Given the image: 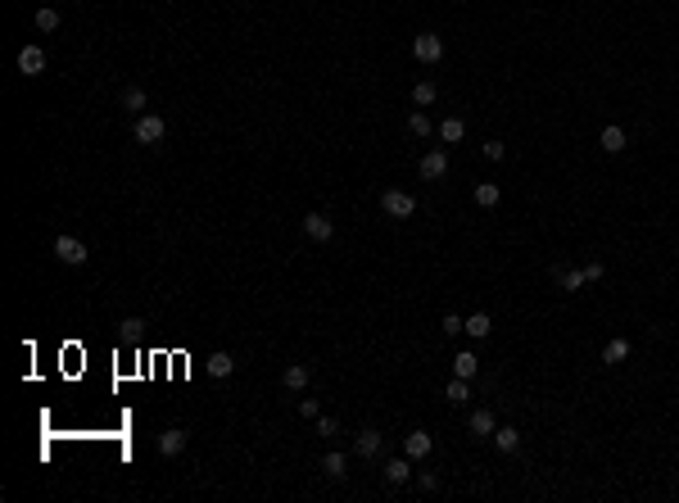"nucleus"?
I'll use <instances>...</instances> for the list:
<instances>
[{
    "instance_id": "nucleus-17",
    "label": "nucleus",
    "mask_w": 679,
    "mask_h": 503,
    "mask_svg": "<svg viewBox=\"0 0 679 503\" xmlns=\"http://www.w3.org/2000/svg\"><path fill=\"white\" fill-rule=\"evenodd\" d=\"M625 358H629V340L616 336V340H607V345H603V363H625Z\"/></svg>"
},
{
    "instance_id": "nucleus-12",
    "label": "nucleus",
    "mask_w": 679,
    "mask_h": 503,
    "mask_svg": "<svg viewBox=\"0 0 679 503\" xmlns=\"http://www.w3.org/2000/svg\"><path fill=\"white\" fill-rule=\"evenodd\" d=\"M231 372H236V358H231L226 350L208 354V376H217V381H222V376H231Z\"/></svg>"
},
{
    "instance_id": "nucleus-15",
    "label": "nucleus",
    "mask_w": 679,
    "mask_h": 503,
    "mask_svg": "<svg viewBox=\"0 0 679 503\" xmlns=\"http://www.w3.org/2000/svg\"><path fill=\"white\" fill-rule=\"evenodd\" d=\"M598 141H603V150H607V154H621V150H625V131L616 127V122H607Z\"/></svg>"
},
{
    "instance_id": "nucleus-16",
    "label": "nucleus",
    "mask_w": 679,
    "mask_h": 503,
    "mask_svg": "<svg viewBox=\"0 0 679 503\" xmlns=\"http://www.w3.org/2000/svg\"><path fill=\"white\" fill-rule=\"evenodd\" d=\"M345 471H349V458H345V453H326V458H322V476H331V481H340Z\"/></svg>"
},
{
    "instance_id": "nucleus-22",
    "label": "nucleus",
    "mask_w": 679,
    "mask_h": 503,
    "mask_svg": "<svg viewBox=\"0 0 679 503\" xmlns=\"http://www.w3.org/2000/svg\"><path fill=\"white\" fill-rule=\"evenodd\" d=\"M408 476H412V462H408V458H394V462L385 467V481H389V485H403Z\"/></svg>"
},
{
    "instance_id": "nucleus-24",
    "label": "nucleus",
    "mask_w": 679,
    "mask_h": 503,
    "mask_svg": "<svg viewBox=\"0 0 679 503\" xmlns=\"http://www.w3.org/2000/svg\"><path fill=\"white\" fill-rule=\"evenodd\" d=\"M435 96H440V91H435V82H417V87H412V100H417L421 109H426V105H435Z\"/></svg>"
},
{
    "instance_id": "nucleus-14",
    "label": "nucleus",
    "mask_w": 679,
    "mask_h": 503,
    "mask_svg": "<svg viewBox=\"0 0 679 503\" xmlns=\"http://www.w3.org/2000/svg\"><path fill=\"white\" fill-rule=\"evenodd\" d=\"M403 453H408V458H426V453H431V436H426V431H412V436L403 440Z\"/></svg>"
},
{
    "instance_id": "nucleus-10",
    "label": "nucleus",
    "mask_w": 679,
    "mask_h": 503,
    "mask_svg": "<svg viewBox=\"0 0 679 503\" xmlns=\"http://www.w3.org/2000/svg\"><path fill=\"white\" fill-rule=\"evenodd\" d=\"M182 449H186V431H163V436H159V453H163V458H177V453H182Z\"/></svg>"
},
{
    "instance_id": "nucleus-25",
    "label": "nucleus",
    "mask_w": 679,
    "mask_h": 503,
    "mask_svg": "<svg viewBox=\"0 0 679 503\" xmlns=\"http://www.w3.org/2000/svg\"><path fill=\"white\" fill-rule=\"evenodd\" d=\"M444 399H449V404H466V399H471V390H466V381H462V376H457V381H453L449 390H444Z\"/></svg>"
},
{
    "instance_id": "nucleus-21",
    "label": "nucleus",
    "mask_w": 679,
    "mask_h": 503,
    "mask_svg": "<svg viewBox=\"0 0 679 503\" xmlns=\"http://www.w3.org/2000/svg\"><path fill=\"white\" fill-rule=\"evenodd\" d=\"M440 136H444L449 145H457V141L466 136V122H462V118H444V122H440Z\"/></svg>"
},
{
    "instance_id": "nucleus-31",
    "label": "nucleus",
    "mask_w": 679,
    "mask_h": 503,
    "mask_svg": "<svg viewBox=\"0 0 679 503\" xmlns=\"http://www.w3.org/2000/svg\"><path fill=\"white\" fill-rule=\"evenodd\" d=\"M503 154H507L503 141H485V159H503Z\"/></svg>"
},
{
    "instance_id": "nucleus-28",
    "label": "nucleus",
    "mask_w": 679,
    "mask_h": 503,
    "mask_svg": "<svg viewBox=\"0 0 679 503\" xmlns=\"http://www.w3.org/2000/svg\"><path fill=\"white\" fill-rule=\"evenodd\" d=\"M408 131H412V136H431V118H426V114H412V118H408Z\"/></svg>"
},
{
    "instance_id": "nucleus-3",
    "label": "nucleus",
    "mask_w": 679,
    "mask_h": 503,
    "mask_svg": "<svg viewBox=\"0 0 679 503\" xmlns=\"http://www.w3.org/2000/svg\"><path fill=\"white\" fill-rule=\"evenodd\" d=\"M54 259L77 268V263H87V245L77 241V236H59V241H54Z\"/></svg>"
},
{
    "instance_id": "nucleus-8",
    "label": "nucleus",
    "mask_w": 679,
    "mask_h": 503,
    "mask_svg": "<svg viewBox=\"0 0 679 503\" xmlns=\"http://www.w3.org/2000/svg\"><path fill=\"white\" fill-rule=\"evenodd\" d=\"M444 173H449V154H444V150L421 154V177H431V182H435V177H444Z\"/></svg>"
},
{
    "instance_id": "nucleus-6",
    "label": "nucleus",
    "mask_w": 679,
    "mask_h": 503,
    "mask_svg": "<svg viewBox=\"0 0 679 503\" xmlns=\"http://www.w3.org/2000/svg\"><path fill=\"white\" fill-rule=\"evenodd\" d=\"M354 453H358V458H376V453H380V431H371V427L358 431V436H354Z\"/></svg>"
},
{
    "instance_id": "nucleus-23",
    "label": "nucleus",
    "mask_w": 679,
    "mask_h": 503,
    "mask_svg": "<svg viewBox=\"0 0 679 503\" xmlns=\"http://www.w3.org/2000/svg\"><path fill=\"white\" fill-rule=\"evenodd\" d=\"M475 204H480V208H494L498 204V186H494V182H480V186H475Z\"/></svg>"
},
{
    "instance_id": "nucleus-18",
    "label": "nucleus",
    "mask_w": 679,
    "mask_h": 503,
    "mask_svg": "<svg viewBox=\"0 0 679 503\" xmlns=\"http://www.w3.org/2000/svg\"><path fill=\"white\" fill-rule=\"evenodd\" d=\"M489 327H494V322H489V313H471V317H466V336H471V340H485Z\"/></svg>"
},
{
    "instance_id": "nucleus-9",
    "label": "nucleus",
    "mask_w": 679,
    "mask_h": 503,
    "mask_svg": "<svg viewBox=\"0 0 679 503\" xmlns=\"http://www.w3.org/2000/svg\"><path fill=\"white\" fill-rule=\"evenodd\" d=\"M308 381H313V372H308L303 363H290V367L281 372V385H285V390H303Z\"/></svg>"
},
{
    "instance_id": "nucleus-26",
    "label": "nucleus",
    "mask_w": 679,
    "mask_h": 503,
    "mask_svg": "<svg viewBox=\"0 0 679 503\" xmlns=\"http://www.w3.org/2000/svg\"><path fill=\"white\" fill-rule=\"evenodd\" d=\"M122 105H127L131 114H140V109H145V91H140V87H127V91H122Z\"/></svg>"
},
{
    "instance_id": "nucleus-29",
    "label": "nucleus",
    "mask_w": 679,
    "mask_h": 503,
    "mask_svg": "<svg viewBox=\"0 0 679 503\" xmlns=\"http://www.w3.org/2000/svg\"><path fill=\"white\" fill-rule=\"evenodd\" d=\"M140 327H145L140 317H122V322H118V336H122V340H136V336H140Z\"/></svg>"
},
{
    "instance_id": "nucleus-32",
    "label": "nucleus",
    "mask_w": 679,
    "mask_h": 503,
    "mask_svg": "<svg viewBox=\"0 0 679 503\" xmlns=\"http://www.w3.org/2000/svg\"><path fill=\"white\" fill-rule=\"evenodd\" d=\"M335 431H340L335 427V417H317V436H335Z\"/></svg>"
},
{
    "instance_id": "nucleus-13",
    "label": "nucleus",
    "mask_w": 679,
    "mask_h": 503,
    "mask_svg": "<svg viewBox=\"0 0 679 503\" xmlns=\"http://www.w3.org/2000/svg\"><path fill=\"white\" fill-rule=\"evenodd\" d=\"M466 427H471V436H494V427H498V422H494V413H489V408H475Z\"/></svg>"
},
{
    "instance_id": "nucleus-7",
    "label": "nucleus",
    "mask_w": 679,
    "mask_h": 503,
    "mask_svg": "<svg viewBox=\"0 0 679 503\" xmlns=\"http://www.w3.org/2000/svg\"><path fill=\"white\" fill-rule=\"evenodd\" d=\"M303 231H308L313 241H331V236H335V222L326 218V213H308V218H303Z\"/></svg>"
},
{
    "instance_id": "nucleus-2",
    "label": "nucleus",
    "mask_w": 679,
    "mask_h": 503,
    "mask_svg": "<svg viewBox=\"0 0 679 503\" xmlns=\"http://www.w3.org/2000/svg\"><path fill=\"white\" fill-rule=\"evenodd\" d=\"M163 131H168V122H163L159 114H140V118H136V141L140 145H159Z\"/></svg>"
},
{
    "instance_id": "nucleus-30",
    "label": "nucleus",
    "mask_w": 679,
    "mask_h": 503,
    "mask_svg": "<svg viewBox=\"0 0 679 503\" xmlns=\"http://www.w3.org/2000/svg\"><path fill=\"white\" fill-rule=\"evenodd\" d=\"M36 28H41V32H54V28H59V14L54 10H36Z\"/></svg>"
},
{
    "instance_id": "nucleus-20",
    "label": "nucleus",
    "mask_w": 679,
    "mask_h": 503,
    "mask_svg": "<svg viewBox=\"0 0 679 503\" xmlns=\"http://www.w3.org/2000/svg\"><path fill=\"white\" fill-rule=\"evenodd\" d=\"M584 281H589V277H584V268H561V272H557V286H561V290H580Z\"/></svg>"
},
{
    "instance_id": "nucleus-4",
    "label": "nucleus",
    "mask_w": 679,
    "mask_h": 503,
    "mask_svg": "<svg viewBox=\"0 0 679 503\" xmlns=\"http://www.w3.org/2000/svg\"><path fill=\"white\" fill-rule=\"evenodd\" d=\"M412 55H417L421 64H435V59L444 55V41L435 32H421V36H412Z\"/></svg>"
},
{
    "instance_id": "nucleus-5",
    "label": "nucleus",
    "mask_w": 679,
    "mask_h": 503,
    "mask_svg": "<svg viewBox=\"0 0 679 503\" xmlns=\"http://www.w3.org/2000/svg\"><path fill=\"white\" fill-rule=\"evenodd\" d=\"M19 73L23 77H41L45 73V50L41 45H23L19 50Z\"/></svg>"
},
{
    "instance_id": "nucleus-27",
    "label": "nucleus",
    "mask_w": 679,
    "mask_h": 503,
    "mask_svg": "<svg viewBox=\"0 0 679 503\" xmlns=\"http://www.w3.org/2000/svg\"><path fill=\"white\" fill-rule=\"evenodd\" d=\"M440 331H444V336H462V331H466V322H462V317H457V313H444Z\"/></svg>"
},
{
    "instance_id": "nucleus-11",
    "label": "nucleus",
    "mask_w": 679,
    "mask_h": 503,
    "mask_svg": "<svg viewBox=\"0 0 679 503\" xmlns=\"http://www.w3.org/2000/svg\"><path fill=\"white\" fill-rule=\"evenodd\" d=\"M494 445H498V453H517L521 449V431L517 427H494Z\"/></svg>"
},
{
    "instance_id": "nucleus-33",
    "label": "nucleus",
    "mask_w": 679,
    "mask_h": 503,
    "mask_svg": "<svg viewBox=\"0 0 679 503\" xmlns=\"http://www.w3.org/2000/svg\"><path fill=\"white\" fill-rule=\"evenodd\" d=\"M299 413L303 417H317V399H299Z\"/></svg>"
},
{
    "instance_id": "nucleus-19",
    "label": "nucleus",
    "mask_w": 679,
    "mask_h": 503,
    "mask_svg": "<svg viewBox=\"0 0 679 503\" xmlns=\"http://www.w3.org/2000/svg\"><path fill=\"white\" fill-rule=\"evenodd\" d=\"M475 367H480V358H475V354H457V358H453V372H457V376H462V381H471V376H475Z\"/></svg>"
},
{
    "instance_id": "nucleus-1",
    "label": "nucleus",
    "mask_w": 679,
    "mask_h": 503,
    "mask_svg": "<svg viewBox=\"0 0 679 503\" xmlns=\"http://www.w3.org/2000/svg\"><path fill=\"white\" fill-rule=\"evenodd\" d=\"M380 208H385L389 218H412V213H417V200H412L408 191H385V195H380Z\"/></svg>"
}]
</instances>
